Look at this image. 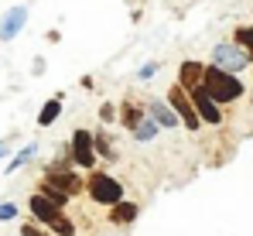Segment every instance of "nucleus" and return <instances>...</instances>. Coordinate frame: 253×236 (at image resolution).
I'll use <instances>...</instances> for the list:
<instances>
[{"label": "nucleus", "instance_id": "obj_6", "mask_svg": "<svg viewBox=\"0 0 253 236\" xmlns=\"http://www.w3.org/2000/svg\"><path fill=\"white\" fill-rule=\"evenodd\" d=\"M185 93H188V89H185ZM188 96H192V103H195V110H199L202 123H209V127H219V123L226 120L222 106H219V103H215V99L209 96V89H206V86H195Z\"/></svg>", "mask_w": 253, "mask_h": 236}, {"label": "nucleus", "instance_id": "obj_17", "mask_svg": "<svg viewBox=\"0 0 253 236\" xmlns=\"http://www.w3.org/2000/svg\"><path fill=\"white\" fill-rule=\"evenodd\" d=\"M158 134H161V123H158V120H151V117H144L140 123H137V130H133L130 137H133V141H140V144H151Z\"/></svg>", "mask_w": 253, "mask_h": 236}, {"label": "nucleus", "instance_id": "obj_18", "mask_svg": "<svg viewBox=\"0 0 253 236\" xmlns=\"http://www.w3.org/2000/svg\"><path fill=\"white\" fill-rule=\"evenodd\" d=\"M233 41L250 55V62H253V24H240V28L233 31Z\"/></svg>", "mask_w": 253, "mask_h": 236}, {"label": "nucleus", "instance_id": "obj_16", "mask_svg": "<svg viewBox=\"0 0 253 236\" xmlns=\"http://www.w3.org/2000/svg\"><path fill=\"white\" fill-rule=\"evenodd\" d=\"M35 154H38V144L31 141V144H24V147H21L17 154H14L10 161H7V168H3V171H7V175H14V171H21L24 164H31V161H35Z\"/></svg>", "mask_w": 253, "mask_h": 236}, {"label": "nucleus", "instance_id": "obj_5", "mask_svg": "<svg viewBox=\"0 0 253 236\" xmlns=\"http://www.w3.org/2000/svg\"><path fill=\"white\" fill-rule=\"evenodd\" d=\"M168 103L174 106V113H178V120H181V127H185V130H199V127H202V117H199V110H195L192 96H188L178 82L168 89Z\"/></svg>", "mask_w": 253, "mask_h": 236}, {"label": "nucleus", "instance_id": "obj_8", "mask_svg": "<svg viewBox=\"0 0 253 236\" xmlns=\"http://www.w3.org/2000/svg\"><path fill=\"white\" fill-rule=\"evenodd\" d=\"M144 110H147L151 120L161 123V130H178V127H181V120H178V113H174V106H171L168 99L151 96V99H144Z\"/></svg>", "mask_w": 253, "mask_h": 236}, {"label": "nucleus", "instance_id": "obj_11", "mask_svg": "<svg viewBox=\"0 0 253 236\" xmlns=\"http://www.w3.org/2000/svg\"><path fill=\"white\" fill-rule=\"evenodd\" d=\"M44 175H48V178H51L58 189H65L72 198L85 192V178L79 175V171H72V168H69V171H44Z\"/></svg>", "mask_w": 253, "mask_h": 236}, {"label": "nucleus", "instance_id": "obj_24", "mask_svg": "<svg viewBox=\"0 0 253 236\" xmlns=\"http://www.w3.org/2000/svg\"><path fill=\"white\" fill-rule=\"evenodd\" d=\"M10 219H17V205L14 202H0V223H10Z\"/></svg>", "mask_w": 253, "mask_h": 236}, {"label": "nucleus", "instance_id": "obj_23", "mask_svg": "<svg viewBox=\"0 0 253 236\" xmlns=\"http://www.w3.org/2000/svg\"><path fill=\"white\" fill-rule=\"evenodd\" d=\"M99 120H103V123H113V120H120V110H117L113 103H103V106H99Z\"/></svg>", "mask_w": 253, "mask_h": 236}, {"label": "nucleus", "instance_id": "obj_25", "mask_svg": "<svg viewBox=\"0 0 253 236\" xmlns=\"http://www.w3.org/2000/svg\"><path fill=\"white\" fill-rule=\"evenodd\" d=\"M7 154V141H0V157Z\"/></svg>", "mask_w": 253, "mask_h": 236}, {"label": "nucleus", "instance_id": "obj_4", "mask_svg": "<svg viewBox=\"0 0 253 236\" xmlns=\"http://www.w3.org/2000/svg\"><path fill=\"white\" fill-rule=\"evenodd\" d=\"M209 65H219L222 72H233V76H240L243 69H250L253 62H250V55H247V51H243L236 41H219V45L212 48Z\"/></svg>", "mask_w": 253, "mask_h": 236}, {"label": "nucleus", "instance_id": "obj_3", "mask_svg": "<svg viewBox=\"0 0 253 236\" xmlns=\"http://www.w3.org/2000/svg\"><path fill=\"white\" fill-rule=\"evenodd\" d=\"M69 154H72V164L79 168V171H96V134L92 130H85V127H76L72 130V141H69Z\"/></svg>", "mask_w": 253, "mask_h": 236}, {"label": "nucleus", "instance_id": "obj_22", "mask_svg": "<svg viewBox=\"0 0 253 236\" xmlns=\"http://www.w3.org/2000/svg\"><path fill=\"white\" fill-rule=\"evenodd\" d=\"M154 76H158V62H144V65L137 69V79H140V82H151Z\"/></svg>", "mask_w": 253, "mask_h": 236}, {"label": "nucleus", "instance_id": "obj_2", "mask_svg": "<svg viewBox=\"0 0 253 236\" xmlns=\"http://www.w3.org/2000/svg\"><path fill=\"white\" fill-rule=\"evenodd\" d=\"M85 195L92 198L96 205L113 209L117 202H124V185H120L113 175H106V171H89V178H85Z\"/></svg>", "mask_w": 253, "mask_h": 236}, {"label": "nucleus", "instance_id": "obj_13", "mask_svg": "<svg viewBox=\"0 0 253 236\" xmlns=\"http://www.w3.org/2000/svg\"><path fill=\"white\" fill-rule=\"evenodd\" d=\"M144 117H147V110H144L140 103H133V99H126V103H120V123H124V127L130 130V134L137 130V123H140Z\"/></svg>", "mask_w": 253, "mask_h": 236}, {"label": "nucleus", "instance_id": "obj_9", "mask_svg": "<svg viewBox=\"0 0 253 236\" xmlns=\"http://www.w3.org/2000/svg\"><path fill=\"white\" fill-rule=\"evenodd\" d=\"M24 24H28V7H24V3L10 7V10L0 17V41H14L24 31Z\"/></svg>", "mask_w": 253, "mask_h": 236}, {"label": "nucleus", "instance_id": "obj_7", "mask_svg": "<svg viewBox=\"0 0 253 236\" xmlns=\"http://www.w3.org/2000/svg\"><path fill=\"white\" fill-rule=\"evenodd\" d=\"M28 209H31V219H35V223H42L44 230H48V226H55V223L65 216V209H62V205H55L51 198H44L42 192H35V195L28 198Z\"/></svg>", "mask_w": 253, "mask_h": 236}, {"label": "nucleus", "instance_id": "obj_15", "mask_svg": "<svg viewBox=\"0 0 253 236\" xmlns=\"http://www.w3.org/2000/svg\"><path fill=\"white\" fill-rule=\"evenodd\" d=\"M38 192H42L44 198H51V202H55V205H62V209H65V205H69V202H72V195H69V192H65V189H58V185H55V182H51V178H48V175H44L42 182H38Z\"/></svg>", "mask_w": 253, "mask_h": 236}, {"label": "nucleus", "instance_id": "obj_1", "mask_svg": "<svg viewBox=\"0 0 253 236\" xmlns=\"http://www.w3.org/2000/svg\"><path fill=\"white\" fill-rule=\"evenodd\" d=\"M202 86L209 89V96L222 106V110L233 106V103H240V99L247 96V82H243L240 76H233V72H222L219 65H206Z\"/></svg>", "mask_w": 253, "mask_h": 236}, {"label": "nucleus", "instance_id": "obj_21", "mask_svg": "<svg viewBox=\"0 0 253 236\" xmlns=\"http://www.w3.org/2000/svg\"><path fill=\"white\" fill-rule=\"evenodd\" d=\"M21 236H55V233H51V230H44L42 223H35V219H31V223H24V226H21Z\"/></svg>", "mask_w": 253, "mask_h": 236}, {"label": "nucleus", "instance_id": "obj_12", "mask_svg": "<svg viewBox=\"0 0 253 236\" xmlns=\"http://www.w3.org/2000/svg\"><path fill=\"white\" fill-rule=\"evenodd\" d=\"M137 216H140V205L137 202H117L110 212H106V219L113 223V226H130V223H137Z\"/></svg>", "mask_w": 253, "mask_h": 236}, {"label": "nucleus", "instance_id": "obj_20", "mask_svg": "<svg viewBox=\"0 0 253 236\" xmlns=\"http://www.w3.org/2000/svg\"><path fill=\"white\" fill-rule=\"evenodd\" d=\"M48 230H51L55 236H76V223H72L69 216H62V219H58L55 226H48Z\"/></svg>", "mask_w": 253, "mask_h": 236}, {"label": "nucleus", "instance_id": "obj_19", "mask_svg": "<svg viewBox=\"0 0 253 236\" xmlns=\"http://www.w3.org/2000/svg\"><path fill=\"white\" fill-rule=\"evenodd\" d=\"M96 154H99V161H117V147L106 141L103 130H96Z\"/></svg>", "mask_w": 253, "mask_h": 236}, {"label": "nucleus", "instance_id": "obj_14", "mask_svg": "<svg viewBox=\"0 0 253 236\" xmlns=\"http://www.w3.org/2000/svg\"><path fill=\"white\" fill-rule=\"evenodd\" d=\"M62 103H65V96H62V93H58V96H51L42 110H38V127H51L55 120L62 117Z\"/></svg>", "mask_w": 253, "mask_h": 236}, {"label": "nucleus", "instance_id": "obj_10", "mask_svg": "<svg viewBox=\"0 0 253 236\" xmlns=\"http://www.w3.org/2000/svg\"><path fill=\"white\" fill-rule=\"evenodd\" d=\"M206 65L209 62H195V58H185L181 65H178V86L181 89H195V86H202V76H206Z\"/></svg>", "mask_w": 253, "mask_h": 236}]
</instances>
